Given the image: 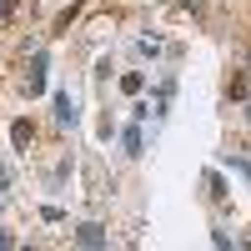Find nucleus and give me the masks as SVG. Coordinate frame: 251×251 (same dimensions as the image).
Here are the masks:
<instances>
[{
	"mask_svg": "<svg viewBox=\"0 0 251 251\" xmlns=\"http://www.w3.org/2000/svg\"><path fill=\"white\" fill-rule=\"evenodd\" d=\"M55 121H60V126H75V100H71L66 91L55 96Z\"/></svg>",
	"mask_w": 251,
	"mask_h": 251,
	"instance_id": "1",
	"label": "nucleus"
},
{
	"mask_svg": "<svg viewBox=\"0 0 251 251\" xmlns=\"http://www.w3.org/2000/svg\"><path fill=\"white\" fill-rule=\"evenodd\" d=\"M25 91L35 96V91H46V60L35 55V66H30V75H25Z\"/></svg>",
	"mask_w": 251,
	"mask_h": 251,
	"instance_id": "2",
	"label": "nucleus"
},
{
	"mask_svg": "<svg viewBox=\"0 0 251 251\" xmlns=\"http://www.w3.org/2000/svg\"><path fill=\"white\" fill-rule=\"evenodd\" d=\"M75 241H80V246H106V231H100V226H80Z\"/></svg>",
	"mask_w": 251,
	"mask_h": 251,
	"instance_id": "3",
	"label": "nucleus"
},
{
	"mask_svg": "<svg viewBox=\"0 0 251 251\" xmlns=\"http://www.w3.org/2000/svg\"><path fill=\"white\" fill-rule=\"evenodd\" d=\"M10 141H15V146H30V141H35L30 121H15V126H10Z\"/></svg>",
	"mask_w": 251,
	"mask_h": 251,
	"instance_id": "4",
	"label": "nucleus"
},
{
	"mask_svg": "<svg viewBox=\"0 0 251 251\" xmlns=\"http://www.w3.org/2000/svg\"><path fill=\"white\" fill-rule=\"evenodd\" d=\"M5 186H10V166L0 161V191H5Z\"/></svg>",
	"mask_w": 251,
	"mask_h": 251,
	"instance_id": "5",
	"label": "nucleus"
}]
</instances>
